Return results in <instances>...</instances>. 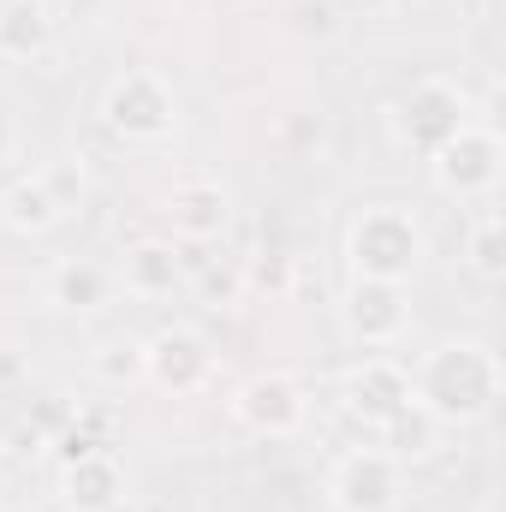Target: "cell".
Instances as JSON below:
<instances>
[{
	"label": "cell",
	"mask_w": 506,
	"mask_h": 512,
	"mask_svg": "<svg viewBox=\"0 0 506 512\" xmlns=\"http://www.w3.org/2000/svg\"><path fill=\"white\" fill-rule=\"evenodd\" d=\"M48 6H54V0H48Z\"/></svg>",
	"instance_id": "cell-27"
},
{
	"label": "cell",
	"mask_w": 506,
	"mask_h": 512,
	"mask_svg": "<svg viewBox=\"0 0 506 512\" xmlns=\"http://www.w3.org/2000/svg\"><path fill=\"white\" fill-rule=\"evenodd\" d=\"M42 292H48V304L66 310V316H96V310L114 304L120 280H114V268H102V262H90V256H66V262L48 268V286H42Z\"/></svg>",
	"instance_id": "cell-13"
},
{
	"label": "cell",
	"mask_w": 506,
	"mask_h": 512,
	"mask_svg": "<svg viewBox=\"0 0 506 512\" xmlns=\"http://www.w3.org/2000/svg\"><path fill=\"white\" fill-rule=\"evenodd\" d=\"M429 167H435L441 197H459V203H495L501 173H506L501 131H489V126H477V120H471V126L447 143V149H435V155H429Z\"/></svg>",
	"instance_id": "cell-5"
},
{
	"label": "cell",
	"mask_w": 506,
	"mask_h": 512,
	"mask_svg": "<svg viewBox=\"0 0 506 512\" xmlns=\"http://www.w3.org/2000/svg\"><path fill=\"white\" fill-rule=\"evenodd\" d=\"M459 12L465 18H489V0H459Z\"/></svg>",
	"instance_id": "cell-25"
},
{
	"label": "cell",
	"mask_w": 506,
	"mask_h": 512,
	"mask_svg": "<svg viewBox=\"0 0 506 512\" xmlns=\"http://www.w3.org/2000/svg\"><path fill=\"white\" fill-rule=\"evenodd\" d=\"M376 447L387 459H399V465H423V459H435V447H441V423L411 399L405 411H393L376 429Z\"/></svg>",
	"instance_id": "cell-16"
},
{
	"label": "cell",
	"mask_w": 506,
	"mask_h": 512,
	"mask_svg": "<svg viewBox=\"0 0 506 512\" xmlns=\"http://www.w3.org/2000/svg\"><path fill=\"white\" fill-rule=\"evenodd\" d=\"M203 292L215 298V310H239V298H245V268H209V274H203Z\"/></svg>",
	"instance_id": "cell-22"
},
{
	"label": "cell",
	"mask_w": 506,
	"mask_h": 512,
	"mask_svg": "<svg viewBox=\"0 0 506 512\" xmlns=\"http://www.w3.org/2000/svg\"><path fill=\"white\" fill-rule=\"evenodd\" d=\"M36 179H42V191L54 197V209H60V215H78V209L90 203V179H84V167H78L72 155L42 161V167H36Z\"/></svg>",
	"instance_id": "cell-19"
},
{
	"label": "cell",
	"mask_w": 506,
	"mask_h": 512,
	"mask_svg": "<svg viewBox=\"0 0 506 512\" xmlns=\"http://www.w3.org/2000/svg\"><path fill=\"white\" fill-rule=\"evenodd\" d=\"M60 501L72 512L126 507V471H120V459H114V453H90V459L60 465Z\"/></svg>",
	"instance_id": "cell-14"
},
{
	"label": "cell",
	"mask_w": 506,
	"mask_h": 512,
	"mask_svg": "<svg viewBox=\"0 0 506 512\" xmlns=\"http://www.w3.org/2000/svg\"><path fill=\"white\" fill-rule=\"evenodd\" d=\"M0 221H6L12 233H24V239H30V233H48V227H54V221H66V215L54 209V197L42 191V179H36V173H18V179L0 191Z\"/></svg>",
	"instance_id": "cell-17"
},
{
	"label": "cell",
	"mask_w": 506,
	"mask_h": 512,
	"mask_svg": "<svg viewBox=\"0 0 506 512\" xmlns=\"http://www.w3.org/2000/svg\"><path fill=\"white\" fill-rule=\"evenodd\" d=\"M161 221L173 233V245H209L227 233L233 221V197L221 179H179L167 197H161Z\"/></svg>",
	"instance_id": "cell-11"
},
{
	"label": "cell",
	"mask_w": 506,
	"mask_h": 512,
	"mask_svg": "<svg viewBox=\"0 0 506 512\" xmlns=\"http://www.w3.org/2000/svg\"><path fill=\"white\" fill-rule=\"evenodd\" d=\"M143 382L155 393L191 399L215 382V352L191 334V328H161L155 340H143Z\"/></svg>",
	"instance_id": "cell-9"
},
{
	"label": "cell",
	"mask_w": 506,
	"mask_h": 512,
	"mask_svg": "<svg viewBox=\"0 0 506 512\" xmlns=\"http://www.w3.org/2000/svg\"><path fill=\"white\" fill-rule=\"evenodd\" d=\"M102 126L126 143H167L179 131V96L161 72H120L102 96Z\"/></svg>",
	"instance_id": "cell-4"
},
{
	"label": "cell",
	"mask_w": 506,
	"mask_h": 512,
	"mask_svg": "<svg viewBox=\"0 0 506 512\" xmlns=\"http://www.w3.org/2000/svg\"><path fill=\"white\" fill-rule=\"evenodd\" d=\"M90 370H96L102 382H143V346H131V340H108V346H96Z\"/></svg>",
	"instance_id": "cell-20"
},
{
	"label": "cell",
	"mask_w": 506,
	"mask_h": 512,
	"mask_svg": "<svg viewBox=\"0 0 506 512\" xmlns=\"http://www.w3.org/2000/svg\"><path fill=\"white\" fill-rule=\"evenodd\" d=\"M423 256H429V233L399 203H370L352 221V233H346V262H352L358 280H399V286H411Z\"/></svg>",
	"instance_id": "cell-2"
},
{
	"label": "cell",
	"mask_w": 506,
	"mask_h": 512,
	"mask_svg": "<svg viewBox=\"0 0 506 512\" xmlns=\"http://www.w3.org/2000/svg\"><path fill=\"white\" fill-rule=\"evenodd\" d=\"M114 280H120L126 298H143V304L173 298V292L185 286V251H179L173 239H137V245H126Z\"/></svg>",
	"instance_id": "cell-12"
},
{
	"label": "cell",
	"mask_w": 506,
	"mask_h": 512,
	"mask_svg": "<svg viewBox=\"0 0 506 512\" xmlns=\"http://www.w3.org/2000/svg\"><path fill=\"white\" fill-rule=\"evenodd\" d=\"M477 512H506V507H501V501H495V495H489V501H483V507H477Z\"/></svg>",
	"instance_id": "cell-26"
},
{
	"label": "cell",
	"mask_w": 506,
	"mask_h": 512,
	"mask_svg": "<svg viewBox=\"0 0 506 512\" xmlns=\"http://www.w3.org/2000/svg\"><path fill=\"white\" fill-rule=\"evenodd\" d=\"M328 507L334 512H399L405 507V465L381 447H352L328 471Z\"/></svg>",
	"instance_id": "cell-6"
},
{
	"label": "cell",
	"mask_w": 506,
	"mask_h": 512,
	"mask_svg": "<svg viewBox=\"0 0 506 512\" xmlns=\"http://www.w3.org/2000/svg\"><path fill=\"white\" fill-rule=\"evenodd\" d=\"M465 262L489 286L506 274V239H501V209L495 203H477V221L465 227Z\"/></svg>",
	"instance_id": "cell-18"
},
{
	"label": "cell",
	"mask_w": 506,
	"mask_h": 512,
	"mask_svg": "<svg viewBox=\"0 0 506 512\" xmlns=\"http://www.w3.org/2000/svg\"><path fill=\"white\" fill-rule=\"evenodd\" d=\"M340 322H346V334H352L358 346H370V352L399 346L405 328H411V286H399V280H358V274H352V286H346V298H340Z\"/></svg>",
	"instance_id": "cell-8"
},
{
	"label": "cell",
	"mask_w": 506,
	"mask_h": 512,
	"mask_svg": "<svg viewBox=\"0 0 506 512\" xmlns=\"http://www.w3.org/2000/svg\"><path fill=\"white\" fill-rule=\"evenodd\" d=\"M304 417H310L304 387L292 376H280V370H262V376L233 387V423L256 441H292L304 429Z\"/></svg>",
	"instance_id": "cell-7"
},
{
	"label": "cell",
	"mask_w": 506,
	"mask_h": 512,
	"mask_svg": "<svg viewBox=\"0 0 506 512\" xmlns=\"http://www.w3.org/2000/svg\"><path fill=\"white\" fill-rule=\"evenodd\" d=\"M393 137L411 149V155H435V149H447L459 131L471 126V96L453 84V78H417L399 102H393Z\"/></svg>",
	"instance_id": "cell-3"
},
{
	"label": "cell",
	"mask_w": 506,
	"mask_h": 512,
	"mask_svg": "<svg viewBox=\"0 0 506 512\" xmlns=\"http://www.w3.org/2000/svg\"><path fill=\"white\" fill-rule=\"evenodd\" d=\"M501 358L483 346V340H441L417 358L411 370V399L441 423V429H465V423H483L495 405H501Z\"/></svg>",
	"instance_id": "cell-1"
},
{
	"label": "cell",
	"mask_w": 506,
	"mask_h": 512,
	"mask_svg": "<svg viewBox=\"0 0 506 512\" xmlns=\"http://www.w3.org/2000/svg\"><path fill=\"white\" fill-rule=\"evenodd\" d=\"M340 405H346L352 423L381 429L393 411L411 405V370H405L399 358H387V352H370L364 364L346 370V382H340Z\"/></svg>",
	"instance_id": "cell-10"
},
{
	"label": "cell",
	"mask_w": 506,
	"mask_h": 512,
	"mask_svg": "<svg viewBox=\"0 0 506 512\" xmlns=\"http://www.w3.org/2000/svg\"><path fill=\"white\" fill-rule=\"evenodd\" d=\"M292 30L328 42V36H334V6H328V0H298V6H292Z\"/></svg>",
	"instance_id": "cell-21"
},
{
	"label": "cell",
	"mask_w": 506,
	"mask_h": 512,
	"mask_svg": "<svg viewBox=\"0 0 506 512\" xmlns=\"http://www.w3.org/2000/svg\"><path fill=\"white\" fill-rule=\"evenodd\" d=\"M18 161V126H12V114H0V167H12Z\"/></svg>",
	"instance_id": "cell-23"
},
{
	"label": "cell",
	"mask_w": 506,
	"mask_h": 512,
	"mask_svg": "<svg viewBox=\"0 0 506 512\" xmlns=\"http://www.w3.org/2000/svg\"><path fill=\"white\" fill-rule=\"evenodd\" d=\"M12 382H24V358L12 346H0V387H12Z\"/></svg>",
	"instance_id": "cell-24"
},
{
	"label": "cell",
	"mask_w": 506,
	"mask_h": 512,
	"mask_svg": "<svg viewBox=\"0 0 506 512\" xmlns=\"http://www.w3.org/2000/svg\"><path fill=\"white\" fill-rule=\"evenodd\" d=\"M48 42H54L48 0H6L0 6V60H36Z\"/></svg>",
	"instance_id": "cell-15"
}]
</instances>
